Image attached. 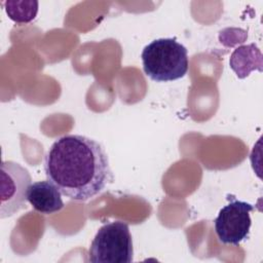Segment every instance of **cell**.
Segmentation results:
<instances>
[{"label":"cell","mask_w":263,"mask_h":263,"mask_svg":"<svg viewBox=\"0 0 263 263\" xmlns=\"http://www.w3.org/2000/svg\"><path fill=\"white\" fill-rule=\"evenodd\" d=\"M44 172L47 181L74 201L97 196L113 179L104 147L82 135L57 139L44 156Z\"/></svg>","instance_id":"cell-1"},{"label":"cell","mask_w":263,"mask_h":263,"mask_svg":"<svg viewBox=\"0 0 263 263\" xmlns=\"http://www.w3.org/2000/svg\"><path fill=\"white\" fill-rule=\"evenodd\" d=\"M141 58L145 74L156 82L177 80L188 72V50L175 38L151 41L144 47Z\"/></svg>","instance_id":"cell-2"},{"label":"cell","mask_w":263,"mask_h":263,"mask_svg":"<svg viewBox=\"0 0 263 263\" xmlns=\"http://www.w3.org/2000/svg\"><path fill=\"white\" fill-rule=\"evenodd\" d=\"M133 259V239L127 223L113 221L99 228L88 249L89 262L130 263Z\"/></svg>","instance_id":"cell-3"},{"label":"cell","mask_w":263,"mask_h":263,"mask_svg":"<svg viewBox=\"0 0 263 263\" xmlns=\"http://www.w3.org/2000/svg\"><path fill=\"white\" fill-rule=\"evenodd\" d=\"M0 170V218L5 219L26 208L32 177L26 167L12 160H3Z\"/></svg>","instance_id":"cell-4"},{"label":"cell","mask_w":263,"mask_h":263,"mask_svg":"<svg viewBox=\"0 0 263 263\" xmlns=\"http://www.w3.org/2000/svg\"><path fill=\"white\" fill-rule=\"evenodd\" d=\"M229 202L218 213L214 221L218 239L224 245L238 246L249 237L254 211L253 204L228 195Z\"/></svg>","instance_id":"cell-5"},{"label":"cell","mask_w":263,"mask_h":263,"mask_svg":"<svg viewBox=\"0 0 263 263\" xmlns=\"http://www.w3.org/2000/svg\"><path fill=\"white\" fill-rule=\"evenodd\" d=\"M27 199L32 208L43 215H51L64 208L61 191L49 181H38L30 185Z\"/></svg>","instance_id":"cell-6"},{"label":"cell","mask_w":263,"mask_h":263,"mask_svg":"<svg viewBox=\"0 0 263 263\" xmlns=\"http://www.w3.org/2000/svg\"><path fill=\"white\" fill-rule=\"evenodd\" d=\"M3 4L8 17L17 24L32 22L38 12L37 1H4Z\"/></svg>","instance_id":"cell-7"}]
</instances>
